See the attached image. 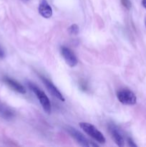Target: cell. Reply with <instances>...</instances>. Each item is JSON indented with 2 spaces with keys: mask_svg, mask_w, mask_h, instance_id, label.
I'll return each instance as SVG.
<instances>
[{
  "mask_svg": "<svg viewBox=\"0 0 146 147\" xmlns=\"http://www.w3.org/2000/svg\"><path fill=\"white\" fill-rule=\"evenodd\" d=\"M28 86L29 88L34 92V94L36 95L37 98H38V100H40V103H41L42 106L44 111L47 113H51V103H50V99H49L48 97L46 96L45 93H44L41 89H40L38 87H37L34 83H29Z\"/></svg>",
  "mask_w": 146,
  "mask_h": 147,
  "instance_id": "1",
  "label": "cell"
},
{
  "mask_svg": "<svg viewBox=\"0 0 146 147\" xmlns=\"http://www.w3.org/2000/svg\"><path fill=\"white\" fill-rule=\"evenodd\" d=\"M109 130H110V134L112 135V137L114 139L116 144L119 146H124V139H123V136H122L120 131L117 129V128L116 127V126H113V125H110V126H109Z\"/></svg>",
  "mask_w": 146,
  "mask_h": 147,
  "instance_id": "7",
  "label": "cell"
},
{
  "mask_svg": "<svg viewBox=\"0 0 146 147\" xmlns=\"http://www.w3.org/2000/svg\"><path fill=\"white\" fill-rule=\"evenodd\" d=\"M142 4H143V7H144L145 9H146V0H143V1H142Z\"/></svg>",
  "mask_w": 146,
  "mask_h": 147,
  "instance_id": "15",
  "label": "cell"
},
{
  "mask_svg": "<svg viewBox=\"0 0 146 147\" xmlns=\"http://www.w3.org/2000/svg\"><path fill=\"white\" fill-rule=\"evenodd\" d=\"M14 116L15 113L14 111L8 106L0 101V117L6 120H10L12 119Z\"/></svg>",
  "mask_w": 146,
  "mask_h": 147,
  "instance_id": "9",
  "label": "cell"
},
{
  "mask_svg": "<svg viewBox=\"0 0 146 147\" xmlns=\"http://www.w3.org/2000/svg\"><path fill=\"white\" fill-rule=\"evenodd\" d=\"M69 32L71 34H77L79 32V27L76 24H72L68 29Z\"/></svg>",
  "mask_w": 146,
  "mask_h": 147,
  "instance_id": "11",
  "label": "cell"
},
{
  "mask_svg": "<svg viewBox=\"0 0 146 147\" xmlns=\"http://www.w3.org/2000/svg\"><path fill=\"white\" fill-rule=\"evenodd\" d=\"M40 78H41V80H42L44 84L45 85L46 88H47L48 91L50 92L54 97L57 98V99L62 100V101H64V97H63L62 95V93H60V90L54 86V85L53 84L51 81H50L48 79L43 77V76H40Z\"/></svg>",
  "mask_w": 146,
  "mask_h": 147,
  "instance_id": "6",
  "label": "cell"
},
{
  "mask_svg": "<svg viewBox=\"0 0 146 147\" xmlns=\"http://www.w3.org/2000/svg\"><path fill=\"white\" fill-rule=\"evenodd\" d=\"M4 81L7 83V86H9L14 91H17L18 93H21V94H24L26 93V89L24 88V86H21L19 83H18L16 80H13L10 78L5 77L4 78Z\"/></svg>",
  "mask_w": 146,
  "mask_h": 147,
  "instance_id": "10",
  "label": "cell"
},
{
  "mask_svg": "<svg viewBox=\"0 0 146 147\" xmlns=\"http://www.w3.org/2000/svg\"><path fill=\"white\" fill-rule=\"evenodd\" d=\"M61 53L62 57H64V60L68 65H70V67H74L77 65L78 60L74 53L70 48L63 46L61 47Z\"/></svg>",
  "mask_w": 146,
  "mask_h": 147,
  "instance_id": "5",
  "label": "cell"
},
{
  "mask_svg": "<svg viewBox=\"0 0 146 147\" xmlns=\"http://www.w3.org/2000/svg\"><path fill=\"white\" fill-rule=\"evenodd\" d=\"M121 2L123 4V6L125 7L127 9H129L130 7V6H131V4H130L129 0H121Z\"/></svg>",
  "mask_w": 146,
  "mask_h": 147,
  "instance_id": "12",
  "label": "cell"
},
{
  "mask_svg": "<svg viewBox=\"0 0 146 147\" xmlns=\"http://www.w3.org/2000/svg\"><path fill=\"white\" fill-rule=\"evenodd\" d=\"M80 126L87 135L91 136L92 138H93L97 142L100 144L105 143V138H104V136L92 124L86 123V122H82V123H80Z\"/></svg>",
  "mask_w": 146,
  "mask_h": 147,
  "instance_id": "2",
  "label": "cell"
},
{
  "mask_svg": "<svg viewBox=\"0 0 146 147\" xmlns=\"http://www.w3.org/2000/svg\"><path fill=\"white\" fill-rule=\"evenodd\" d=\"M127 143H128L129 146H134V147L137 146V145L135 144V142H133V139H132L131 138H128V139H127Z\"/></svg>",
  "mask_w": 146,
  "mask_h": 147,
  "instance_id": "13",
  "label": "cell"
},
{
  "mask_svg": "<svg viewBox=\"0 0 146 147\" xmlns=\"http://www.w3.org/2000/svg\"><path fill=\"white\" fill-rule=\"evenodd\" d=\"M117 97L120 103L127 106H133L137 102V98L135 93L128 89L119 90L117 93Z\"/></svg>",
  "mask_w": 146,
  "mask_h": 147,
  "instance_id": "4",
  "label": "cell"
},
{
  "mask_svg": "<svg viewBox=\"0 0 146 147\" xmlns=\"http://www.w3.org/2000/svg\"><path fill=\"white\" fill-rule=\"evenodd\" d=\"M39 12L44 18H50L52 15V9L47 0H42L39 6Z\"/></svg>",
  "mask_w": 146,
  "mask_h": 147,
  "instance_id": "8",
  "label": "cell"
},
{
  "mask_svg": "<svg viewBox=\"0 0 146 147\" xmlns=\"http://www.w3.org/2000/svg\"><path fill=\"white\" fill-rule=\"evenodd\" d=\"M4 50H2V48H1V47H0V57H1V58H2V57H4Z\"/></svg>",
  "mask_w": 146,
  "mask_h": 147,
  "instance_id": "14",
  "label": "cell"
},
{
  "mask_svg": "<svg viewBox=\"0 0 146 147\" xmlns=\"http://www.w3.org/2000/svg\"><path fill=\"white\" fill-rule=\"evenodd\" d=\"M145 27H146V17L145 18Z\"/></svg>",
  "mask_w": 146,
  "mask_h": 147,
  "instance_id": "16",
  "label": "cell"
},
{
  "mask_svg": "<svg viewBox=\"0 0 146 147\" xmlns=\"http://www.w3.org/2000/svg\"><path fill=\"white\" fill-rule=\"evenodd\" d=\"M66 131L68 132L69 134L80 145L82 146H97L96 144H94L92 142H90V140L87 139L82 134L80 133L77 129H74L72 127H67Z\"/></svg>",
  "mask_w": 146,
  "mask_h": 147,
  "instance_id": "3",
  "label": "cell"
},
{
  "mask_svg": "<svg viewBox=\"0 0 146 147\" xmlns=\"http://www.w3.org/2000/svg\"><path fill=\"white\" fill-rule=\"evenodd\" d=\"M25 1H28V0H25Z\"/></svg>",
  "mask_w": 146,
  "mask_h": 147,
  "instance_id": "17",
  "label": "cell"
}]
</instances>
